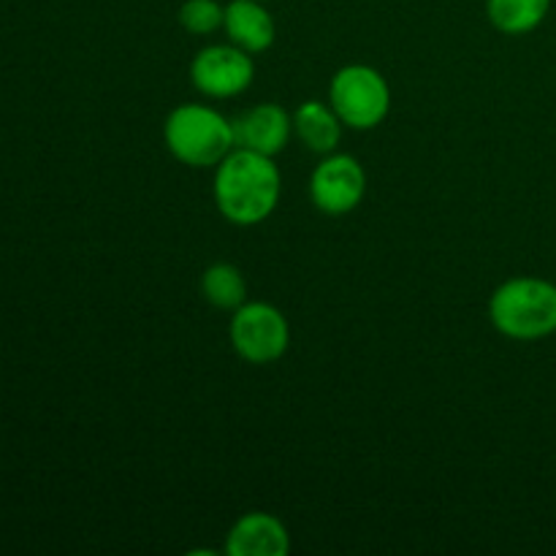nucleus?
Listing matches in <instances>:
<instances>
[{
	"label": "nucleus",
	"instance_id": "f257e3e1",
	"mask_svg": "<svg viewBox=\"0 0 556 556\" xmlns=\"http://www.w3.org/2000/svg\"><path fill=\"white\" fill-rule=\"evenodd\" d=\"M282 177L275 166V157L261 152L233 147L215 166V185L212 195L233 226H258L280 204Z\"/></svg>",
	"mask_w": 556,
	"mask_h": 556
},
{
	"label": "nucleus",
	"instance_id": "f03ea898",
	"mask_svg": "<svg viewBox=\"0 0 556 556\" xmlns=\"http://www.w3.org/2000/svg\"><path fill=\"white\" fill-rule=\"evenodd\" d=\"M489 320L508 340H546L556 334V286L543 277H510L489 299Z\"/></svg>",
	"mask_w": 556,
	"mask_h": 556
},
{
	"label": "nucleus",
	"instance_id": "7ed1b4c3",
	"mask_svg": "<svg viewBox=\"0 0 556 556\" xmlns=\"http://www.w3.org/2000/svg\"><path fill=\"white\" fill-rule=\"evenodd\" d=\"M166 150L193 168L217 166L237 147L233 123L204 103H182L163 123Z\"/></svg>",
	"mask_w": 556,
	"mask_h": 556
},
{
	"label": "nucleus",
	"instance_id": "20e7f679",
	"mask_svg": "<svg viewBox=\"0 0 556 556\" xmlns=\"http://www.w3.org/2000/svg\"><path fill=\"white\" fill-rule=\"evenodd\" d=\"M329 103L340 114L345 128L372 130L389 117V81L372 65H345V68H340L331 76Z\"/></svg>",
	"mask_w": 556,
	"mask_h": 556
},
{
	"label": "nucleus",
	"instance_id": "39448f33",
	"mask_svg": "<svg viewBox=\"0 0 556 556\" xmlns=\"http://www.w3.org/2000/svg\"><path fill=\"white\" fill-rule=\"evenodd\" d=\"M228 337L248 364H275L286 356L291 345V326L286 315L269 302H244L233 309V318L228 324Z\"/></svg>",
	"mask_w": 556,
	"mask_h": 556
},
{
	"label": "nucleus",
	"instance_id": "423d86ee",
	"mask_svg": "<svg viewBox=\"0 0 556 556\" xmlns=\"http://www.w3.org/2000/svg\"><path fill=\"white\" fill-rule=\"evenodd\" d=\"M367 195V172L345 152H329L309 177V199L324 215L342 217L356 210Z\"/></svg>",
	"mask_w": 556,
	"mask_h": 556
},
{
	"label": "nucleus",
	"instance_id": "0eeeda50",
	"mask_svg": "<svg viewBox=\"0 0 556 556\" xmlns=\"http://www.w3.org/2000/svg\"><path fill=\"white\" fill-rule=\"evenodd\" d=\"M253 54L228 43L204 47L190 63V81L206 98H237L253 85Z\"/></svg>",
	"mask_w": 556,
	"mask_h": 556
},
{
	"label": "nucleus",
	"instance_id": "6e6552de",
	"mask_svg": "<svg viewBox=\"0 0 556 556\" xmlns=\"http://www.w3.org/2000/svg\"><path fill=\"white\" fill-rule=\"evenodd\" d=\"M233 123V139L242 150L261 152L275 157L288 147L293 136V114H288L280 103H255L244 109Z\"/></svg>",
	"mask_w": 556,
	"mask_h": 556
},
{
	"label": "nucleus",
	"instance_id": "1a4fd4ad",
	"mask_svg": "<svg viewBox=\"0 0 556 556\" xmlns=\"http://www.w3.org/2000/svg\"><path fill=\"white\" fill-rule=\"evenodd\" d=\"M291 535L288 527L271 514H244L226 538L228 556H288Z\"/></svg>",
	"mask_w": 556,
	"mask_h": 556
},
{
	"label": "nucleus",
	"instance_id": "9d476101",
	"mask_svg": "<svg viewBox=\"0 0 556 556\" xmlns=\"http://www.w3.org/2000/svg\"><path fill=\"white\" fill-rule=\"evenodd\" d=\"M223 30L233 47L250 54L266 52L277 38L275 16L269 14L264 0H231L223 16Z\"/></svg>",
	"mask_w": 556,
	"mask_h": 556
},
{
	"label": "nucleus",
	"instance_id": "9b49d317",
	"mask_svg": "<svg viewBox=\"0 0 556 556\" xmlns=\"http://www.w3.org/2000/svg\"><path fill=\"white\" fill-rule=\"evenodd\" d=\"M293 134L304 141V147L318 155H329L342 139V119L331 103L304 101L293 112Z\"/></svg>",
	"mask_w": 556,
	"mask_h": 556
},
{
	"label": "nucleus",
	"instance_id": "f8f14e48",
	"mask_svg": "<svg viewBox=\"0 0 556 556\" xmlns=\"http://www.w3.org/2000/svg\"><path fill=\"white\" fill-rule=\"evenodd\" d=\"M552 11V0H486V16L492 27L505 36H527Z\"/></svg>",
	"mask_w": 556,
	"mask_h": 556
},
{
	"label": "nucleus",
	"instance_id": "ddd939ff",
	"mask_svg": "<svg viewBox=\"0 0 556 556\" xmlns=\"http://www.w3.org/2000/svg\"><path fill=\"white\" fill-rule=\"evenodd\" d=\"M201 293L212 307L233 313L248 302V280L237 266L220 261V264L206 266V271L201 275Z\"/></svg>",
	"mask_w": 556,
	"mask_h": 556
},
{
	"label": "nucleus",
	"instance_id": "4468645a",
	"mask_svg": "<svg viewBox=\"0 0 556 556\" xmlns=\"http://www.w3.org/2000/svg\"><path fill=\"white\" fill-rule=\"evenodd\" d=\"M177 16L182 30H188L190 36H212L223 27L226 5H220L217 0H185Z\"/></svg>",
	"mask_w": 556,
	"mask_h": 556
},
{
	"label": "nucleus",
	"instance_id": "2eb2a0df",
	"mask_svg": "<svg viewBox=\"0 0 556 556\" xmlns=\"http://www.w3.org/2000/svg\"><path fill=\"white\" fill-rule=\"evenodd\" d=\"M264 3H266V0H264Z\"/></svg>",
	"mask_w": 556,
	"mask_h": 556
}]
</instances>
